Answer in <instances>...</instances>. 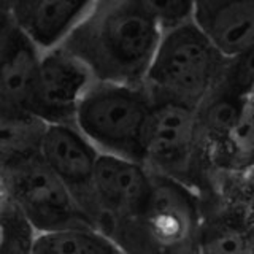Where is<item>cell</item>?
Here are the masks:
<instances>
[{
  "instance_id": "cell-18",
  "label": "cell",
  "mask_w": 254,
  "mask_h": 254,
  "mask_svg": "<svg viewBox=\"0 0 254 254\" xmlns=\"http://www.w3.org/2000/svg\"><path fill=\"white\" fill-rule=\"evenodd\" d=\"M224 83L245 97H254V46L238 58L230 59Z\"/></svg>"
},
{
  "instance_id": "cell-2",
  "label": "cell",
  "mask_w": 254,
  "mask_h": 254,
  "mask_svg": "<svg viewBox=\"0 0 254 254\" xmlns=\"http://www.w3.org/2000/svg\"><path fill=\"white\" fill-rule=\"evenodd\" d=\"M230 59L192 19L164 32L145 86L154 102L198 108L224 81Z\"/></svg>"
},
{
  "instance_id": "cell-6",
  "label": "cell",
  "mask_w": 254,
  "mask_h": 254,
  "mask_svg": "<svg viewBox=\"0 0 254 254\" xmlns=\"http://www.w3.org/2000/svg\"><path fill=\"white\" fill-rule=\"evenodd\" d=\"M202 140L195 108L177 102H154L143 162L153 173L188 185Z\"/></svg>"
},
{
  "instance_id": "cell-3",
  "label": "cell",
  "mask_w": 254,
  "mask_h": 254,
  "mask_svg": "<svg viewBox=\"0 0 254 254\" xmlns=\"http://www.w3.org/2000/svg\"><path fill=\"white\" fill-rule=\"evenodd\" d=\"M153 110L145 84L94 79L78 105L75 126L100 153L143 162Z\"/></svg>"
},
{
  "instance_id": "cell-17",
  "label": "cell",
  "mask_w": 254,
  "mask_h": 254,
  "mask_svg": "<svg viewBox=\"0 0 254 254\" xmlns=\"http://www.w3.org/2000/svg\"><path fill=\"white\" fill-rule=\"evenodd\" d=\"M162 30H169L194 19L195 0H133Z\"/></svg>"
},
{
  "instance_id": "cell-14",
  "label": "cell",
  "mask_w": 254,
  "mask_h": 254,
  "mask_svg": "<svg viewBox=\"0 0 254 254\" xmlns=\"http://www.w3.org/2000/svg\"><path fill=\"white\" fill-rule=\"evenodd\" d=\"M221 165L230 170L254 167V97H248L237 123L216 146Z\"/></svg>"
},
{
  "instance_id": "cell-12",
  "label": "cell",
  "mask_w": 254,
  "mask_h": 254,
  "mask_svg": "<svg viewBox=\"0 0 254 254\" xmlns=\"http://www.w3.org/2000/svg\"><path fill=\"white\" fill-rule=\"evenodd\" d=\"M194 21L227 59L254 46V0H195Z\"/></svg>"
},
{
  "instance_id": "cell-10",
  "label": "cell",
  "mask_w": 254,
  "mask_h": 254,
  "mask_svg": "<svg viewBox=\"0 0 254 254\" xmlns=\"http://www.w3.org/2000/svg\"><path fill=\"white\" fill-rule=\"evenodd\" d=\"M94 3L95 0H10L3 5V18L45 53L65 42Z\"/></svg>"
},
{
  "instance_id": "cell-11",
  "label": "cell",
  "mask_w": 254,
  "mask_h": 254,
  "mask_svg": "<svg viewBox=\"0 0 254 254\" xmlns=\"http://www.w3.org/2000/svg\"><path fill=\"white\" fill-rule=\"evenodd\" d=\"M42 51L14 24L2 19V119L27 118Z\"/></svg>"
},
{
  "instance_id": "cell-19",
  "label": "cell",
  "mask_w": 254,
  "mask_h": 254,
  "mask_svg": "<svg viewBox=\"0 0 254 254\" xmlns=\"http://www.w3.org/2000/svg\"><path fill=\"white\" fill-rule=\"evenodd\" d=\"M250 230V234H251V238H253V243H254V222H253V226L248 229Z\"/></svg>"
},
{
  "instance_id": "cell-13",
  "label": "cell",
  "mask_w": 254,
  "mask_h": 254,
  "mask_svg": "<svg viewBox=\"0 0 254 254\" xmlns=\"http://www.w3.org/2000/svg\"><path fill=\"white\" fill-rule=\"evenodd\" d=\"M34 254H127L113 238L95 227L38 234Z\"/></svg>"
},
{
  "instance_id": "cell-7",
  "label": "cell",
  "mask_w": 254,
  "mask_h": 254,
  "mask_svg": "<svg viewBox=\"0 0 254 254\" xmlns=\"http://www.w3.org/2000/svg\"><path fill=\"white\" fill-rule=\"evenodd\" d=\"M153 172L133 159L100 153L94 173L95 226L108 237L132 219L153 186Z\"/></svg>"
},
{
  "instance_id": "cell-8",
  "label": "cell",
  "mask_w": 254,
  "mask_h": 254,
  "mask_svg": "<svg viewBox=\"0 0 254 254\" xmlns=\"http://www.w3.org/2000/svg\"><path fill=\"white\" fill-rule=\"evenodd\" d=\"M94 78L62 46L42 53L30 115L45 124H75L76 110Z\"/></svg>"
},
{
  "instance_id": "cell-1",
  "label": "cell",
  "mask_w": 254,
  "mask_h": 254,
  "mask_svg": "<svg viewBox=\"0 0 254 254\" xmlns=\"http://www.w3.org/2000/svg\"><path fill=\"white\" fill-rule=\"evenodd\" d=\"M164 30L133 0H95L61 46L95 81L145 84Z\"/></svg>"
},
{
  "instance_id": "cell-16",
  "label": "cell",
  "mask_w": 254,
  "mask_h": 254,
  "mask_svg": "<svg viewBox=\"0 0 254 254\" xmlns=\"http://www.w3.org/2000/svg\"><path fill=\"white\" fill-rule=\"evenodd\" d=\"M203 254H254V243L248 229L230 224L211 227L202 238Z\"/></svg>"
},
{
  "instance_id": "cell-15",
  "label": "cell",
  "mask_w": 254,
  "mask_h": 254,
  "mask_svg": "<svg viewBox=\"0 0 254 254\" xmlns=\"http://www.w3.org/2000/svg\"><path fill=\"white\" fill-rule=\"evenodd\" d=\"M38 230L10 198L2 195V254H34Z\"/></svg>"
},
{
  "instance_id": "cell-9",
  "label": "cell",
  "mask_w": 254,
  "mask_h": 254,
  "mask_svg": "<svg viewBox=\"0 0 254 254\" xmlns=\"http://www.w3.org/2000/svg\"><path fill=\"white\" fill-rule=\"evenodd\" d=\"M40 156L95 226L94 173L100 151L75 124H46L40 140Z\"/></svg>"
},
{
  "instance_id": "cell-4",
  "label": "cell",
  "mask_w": 254,
  "mask_h": 254,
  "mask_svg": "<svg viewBox=\"0 0 254 254\" xmlns=\"http://www.w3.org/2000/svg\"><path fill=\"white\" fill-rule=\"evenodd\" d=\"M140 211L111 238L127 254H185L198 232V208L188 185L153 173Z\"/></svg>"
},
{
  "instance_id": "cell-5",
  "label": "cell",
  "mask_w": 254,
  "mask_h": 254,
  "mask_svg": "<svg viewBox=\"0 0 254 254\" xmlns=\"http://www.w3.org/2000/svg\"><path fill=\"white\" fill-rule=\"evenodd\" d=\"M2 189V195L18 206L38 234L95 227L40 151L3 159Z\"/></svg>"
}]
</instances>
